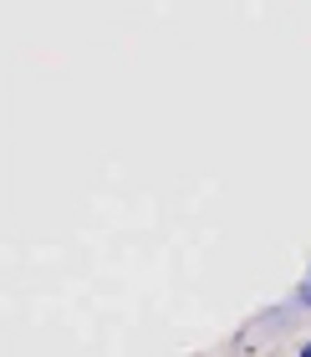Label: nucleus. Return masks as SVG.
<instances>
[{
  "label": "nucleus",
  "instance_id": "obj_1",
  "mask_svg": "<svg viewBox=\"0 0 311 357\" xmlns=\"http://www.w3.org/2000/svg\"><path fill=\"white\" fill-rule=\"evenodd\" d=\"M301 301H306V306H311V275H306V286H301Z\"/></svg>",
  "mask_w": 311,
  "mask_h": 357
},
{
  "label": "nucleus",
  "instance_id": "obj_2",
  "mask_svg": "<svg viewBox=\"0 0 311 357\" xmlns=\"http://www.w3.org/2000/svg\"><path fill=\"white\" fill-rule=\"evenodd\" d=\"M301 357H311V347H306V352H301Z\"/></svg>",
  "mask_w": 311,
  "mask_h": 357
}]
</instances>
